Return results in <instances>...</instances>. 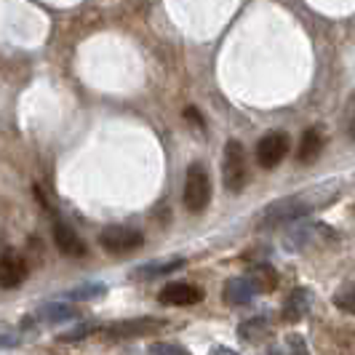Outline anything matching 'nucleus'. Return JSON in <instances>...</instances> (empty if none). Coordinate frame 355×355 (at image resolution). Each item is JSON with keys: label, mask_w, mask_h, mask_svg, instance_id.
<instances>
[{"label": "nucleus", "mask_w": 355, "mask_h": 355, "mask_svg": "<svg viewBox=\"0 0 355 355\" xmlns=\"http://www.w3.org/2000/svg\"><path fill=\"white\" fill-rule=\"evenodd\" d=\"M318 190H320V187H318ZM318 190L313 187L307 196H288V198L275 200V203H270L265 211H262V216H259L257 227H259V230L284 227V225H291V222H297V219L307 216L313 209L326 206V200H320V198H318Z\"/></svg>", "instance_id": "1"}, {"label": "nucleus", "mask_w": 355, "mask_h": 355, "mask_svg": "<svg viewBox=\"0 0 355 355\" xmlns=\"http://www.w3.org/2000/svg\"><path fill=\"white\" fill-rule=\"evenodd\" d=\"M278 286V275H275V270H270V267H259V270H254V272H246V275H238V278H232L225 284L222 288V297H225V302L227 304H249L254 302L259 294H265V291H272Z\"/></svg>", "instance_id": "2"}, {"label": "nucleus", "mask_w": 355, "mask_h": 355, "mask_svg": "<svg viewBox=\"0 0 355 355\" xmlns=\"http://www.w3.org/2000/svg\"><path fill=\"white\" fill-rule=\"evenodd\" d=\"M222 182L227 187V193L238 196L243 193L246 182H249V158H246V147L230 139L225 144V160H222Z\"/></svg>", "instance_id": "3"}, {"label": "nucleus", "mask_w": 355, "mask_h": 355, "mask_svg": "<svg viewBox=\"0 0 355 355\" xmlns=\"http://www.w3.org/2000/svg\"><path fill=\"white\" fill-rule=\"evenodd\" d=\"M182 200L187 206V211L200 214L206 211V206L211 203V177H209V168L203 163H193L184 174V193Z\"/></svg>", "instance_id": "4"}, {"label": "nucleus", "mask_w": 355, "mask_h": 355, "mask_svg": "<svg viewBox=\"0 0 355 355\" xmlns=\"http://www.w3.org/2000/svg\"><path fill=\"white\" fill-rule=\"evenodd\" d=\"M99 246L110 254H125L144 246V232L137 227H125V225H112L99 232Z\"/></svg>", "instance_id": "5"}, {"label": "nucleus", "mask_w": 355, "mask_h": 355, "mask_svg": "<svg viewBox=\"0 0 355 355\" xmlns=\"http://www.w3.org/2000/svg\"><path fill=\"white\" fill-rule=\"evenodd\" d=\"M288 147H291V142L284 131H270L257 142V163L262 168H275L288 155Z\"/></svg>", "instance_id": "6"}, {"label": "nucleus", "mask_w": 355, "mask_h": 355, "mask_svg": "<svg viewBox=\"0 0 355 355\" xmlns=\"http://www.w3.org/2000/svg\"><path fill=\"white\" fill-rule=\"evenodd\" d=\"M80 315V310L75 307V304L70 302H59V300H53V302H46L40 304L33 315H27V320H24V326L30 329V326H56V323H64V320H72Z\"/></svg>", "instance_id": "7"}, {"label": "nucleus", "mask_w": 355, "mask_h": 355, "mask_svg": "<svg viewBox=\"0 0 355 355\" xmlns=\"http://www.w3.org/2000/svg\"><path fill=\"white\" fill-rule=\"evenodd\" d=\"M158 329H163V320H155L147 315V318H128L121 320V323H112V326L102 329V334H107L110 339H128L139 337V334H153Z\"/></svg>", "instance_id": "8"}, {"label": "nucleus", "mask_w": 355, "mask_h": 355, "mask_svg": "<svg viewBox=\"0 0 355 355\" xmlns=\"http://www.w3.org/2000/svg\"><path fill=\"white\" fill-rule=\"evenodd\" d=\"M30 267L19 257L17 251H3L0 254V288H17L27 281Z\"/></svg>", "instance_id": "9"}, {"label": "nucleus", "mask_w": 355, "mask_h": 355, "mask_svg": "<svg viewBox=\"0 0 355 355\" xmlns=\"http://www.w3.org/2000/svg\"><path fill=\"white\" fill-rule=\"evenodd\" d=\"M160 304H168V307H187V304H198L203 300V291L193 284H166L158 294Z\"/></svg>", "instance_id": "10"}, {"label": "nucleus", "mask_w": 355, "mask_h": 355, "mask_svg": "<svg viewBox=\"0 0 355 355\" xmlns=\"http://www.w3.org/2000/svg\"><path fill=\"white\" fill-rule=\"evenodd\" d=\"M53 243H56V249L62 251V254H67L72 259H80V257L89 254L83 238L72 230L70 225H64V222H56L53 225Z\"/></svg>", "instance_id": "11"}, {"label": "nucleus", "mask_w": 355, "mask_h": 355, "mask_svg": "<svg viewBox=\"0 0 355 355\" xmlns=\"http://www.w3.org/2000/svg\"><path fill=\"white\" fill-rule=\"evenodd\" d=\"M184 267V259L177 257V259H160V262H147V265H139L131 275L137 278V281H155L160 275H171V272H177Z\"/></svg>", "instance_id": "12"}, {"label": "nucleus", "mask_w": 355, "mask_h": 355, "mask_svg": "<svg viewBox=\"0 0 355 355\" xmlns=\"http://www.w3.org/2000/svg\"><path fill=\"white\" fill-rule=\"evenodd\" d=\"M310 304H313V297L307 288L291 291L288 300L284 302V320H302L310 313Z\"/></svg>", "instance_id": "13"}, {"label": "nucleus", "mask_w": 355, "mask_h": 355, "mask_svg": "<svg viewBox=\"0 0 355 355\" xmlns=\"http://www.w3.org/2000/svg\"><path fill=\"white\" fill-rule=\"evenodd\" d=\"M323 153V134L318 128H307L302 134V142L297 147V160L300 163H313Z\"/></svg>", "instance_id": "14"}, {"label": "nucleus", "mask_w": 355, "mask_h": 355, "mask_svg": "<svg viewBox=\"0 0 355 355\" xmlns=\"http://www.w3.org/2000/svg\"><path fill=\"white\" fill-rule=\"evenodd\" d=\"M270 331H272V323H270L267 315H257V318L243 320V323L238 326V334H241L243 342H262Z\"/></svg>", "instance_id": "15"}, {"label": "nucleus", "mask_w": 355, "mask_h": 355, "mask_svg": "<svg viewBox=\"0 0 355 355\" xmlns=\"http://www.w3.org/2000/svg\"><path fill=\"white\" fill-rule=\"evenodd\" d=\"M107 286L105 284H80L78 288L67 291L64 297L72 300V302H80V300H96V297H105Z\"/></svg>", "instance_id": "16"}, {"label": "nucleus", "mask_w": 355, "mask_h": 355, "mask_svg": "<svg viewBox=\"0 0 355 355\" xmlns=\"http://www.w3.org/2000/svg\"><path fill=\"white\" fill-rule=\"evenodd\" d=\"M270 355H307V347L300 334H291V337H284L281 345L270 347Z\"/></svg>", "instance_id": "17"}, {"label": "nucleus", "mask_w": 355, "mask_h": 355, "mask_svg": "<svg viewBox=\"0 0 355 355\" xmlns=\"http://www.w3.org/2000/svg\"><path fill=\"white\" fill-rule=\"evenodd\" d=\"M94 331H102V326L99 323H80V326H75L70 331L59 334V342H80V339L91 337Z\"/></svg>", "instance_id": "18"}, {"label": "nucleus", "mask_w": 355, "mask_h": 355, "mask_svg": "<svg viewBox=\"0 0 355 355\" xmlns=\"http://www.w3.org/2000/svg\"><path fill=\"white\" fill-rule=\"evenodd\" d=\"M147 353L150 355H190V350H184L182 345H174V342H153Z\"/></svg>", "instance_id": "19"}, {"label": "nucleus", "mask_w": 355, "mask_h": 355, "mask_svg": "<svg viewBox=\"0 0 355 355\" xmlns=\"http://www.w3.org/2000/svg\"><path fill=\"white\" fill-rule=\"evenodd\" d=\"M21 345V337L14 326H6L0 323V347H19Z\"/></svg>", "instance_id": "20"}, {"label": "nucleus", "mask_w": 355, "mask_h": 355, "mask_svg": "<svg viewBox=\"0 0 355 355\" xmlns=\"http://www.w3.org/2000/svg\"><path fill=\"white\" fill-rule=\"evenodd\" d=\"M334 304H337L339 310H345V313H353V288L345 286L342 291H337L334 294Z\"/></svg>", "instance_id": "21"}, {"label": "nucleus", "mask_w": 355, "mask_h": 355, "mask_svg": "<svg viewBox=\"0 0 355 355\" xmlns=\"http://www.w3.org/2000/svg\"><path fill=\"white\" fill-rule=\"evenodd\" d=\"M211 355H241V353H235V350H230V347H214Z\"/></svg>", "instance_id": "22"}]
</instances>
